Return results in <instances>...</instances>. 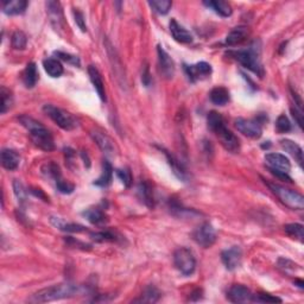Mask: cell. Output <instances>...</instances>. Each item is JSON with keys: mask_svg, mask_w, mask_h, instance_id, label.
I'll return each instance as SVG.
<instances>
[{"mask_svg": "<svg viewBox=\"0 0 304 304\" xmlns=\"http://www.w3.org/2000/svg\"><path fill=\"white\" fill-rule=\"evenodd\" d=\"M276 129L279 133H286L291 130V124L285 114H281L278 117L276 121Z\"/></svg>", "mask_w": 304, "mask_h": 304, "instance_id": "39", "label": "cell"}, {"mask_svg": "<svg viewBox=\"0 0 304 304\" xmlns=\"http://www.w3.org/2000/svg\"><path fill=\"white\" fill-rule=\"evenodd\" d=\"M19 162H21V158L15 150L4 149L2 151V164L6 170H16L18 168Z\"/></svg>", "mask_w": 304, "mask_h": 304, "instance_id": "21", "label": "cell"}, {"mask_svg": "<svg viewBox=\"0 0 304 304\" xmlns=\"http://www.w3.org/2000/svg\"><path fill=\"white\" fill-rule=\"evenodd\" d=\"M272 193L279 198L280 202L285 204L286 207L291 208V209H298L302 210L304 208V197L299 193H297L295 190L287 189L285 187H281L279 184L276 183H270L266 182Z\"/></svg>", "mask_w": 304, "mask_h": 304, "instance_id": "6", "label": "cell"}, {"mask_svg": "<svg viewBox=\"0 0 304 304\" xmlns=\"http://www.w3.org/2000/svg\"><path fill=\"white\" fill-rule=\"evenodd\" d=\"M14 189H15V194H16V196H17L18 200L21 201L22 203H24L25 200H27V191H25L23 184H22L19 181H15Z\"/></svg>", "mask_w": 304, "mask_h": 304, "instance_id": "42", "label": "cell"}, {"mask_svg": "<svg viewBox=\"0 0 304 304\" xmlns=\"http://www.w3.org/2000/svg\"><path fill=\"white\" fill-rule=\"evenodd\" d=\"M169 27H170V33L172 37L175 38V41L183 44H189L193 42V35H191L187 29H184L182 25L178 24L177 22H176V19H171Z\"/></svg>", "mask_w": 304, "mask_h": 304, "instance_id": "16", "label": "cell"}, {"mask_svg": "<svg viewBox=\"0 0 304 304\" xmlns=\"http://www.w3.org/2000/svg\"><path fill=\"white\" fill-rule=\"evenodd\" d=\"M74 16H75V22L78 23L80 29H81L83 33H85V31L87 30V28H86V25H85V19H83V15L80 11H74Z\"/></svg>", "mask_w": 304, "mask_h": 304, "instance_id": "44", "label": "cell"}, {"mask_svg": "<svg viewBox=\"0 0 304 304\" xmlns=\"http://www.w3.org/2000/svg\"><path fill=\"white\" fill-rule=\"evenodd\" d=\"M112 176H113V168H112L110 162L104 161V164H102V172H101L100 177H99L98 180L94 182V184L98 185V187H107V185H110V183H111Z\"/></svg>", "mask_w": 304, "mask_h": 304, "instance_id": "28", "label": "cell"}, {"mask_svg": "<svg viewBox=\"0 0 304 304\" xmlns=\"http://www.w3.org/2000/svg\"><path fill=\"white\" fill-rule=\"evenodd\" d=\"M0 97H2V113L5 114L11 108L12 104H14V98H12L11 91L6 87H2Z\"/></svg>", "mask_w": 304, "mask_h": 304, "instance_id": "35", "label": "cell"}, {"mask_svg": "<svg viewBox=\"0 0 304 304\" xmlns=\"http://www.w3.org/2000/svg\"><path fill=\"white\" fill-rule=\"evenodd\" d=\"M235 127L240 133L252 139L260 138L263 134V129H261L260 121L257 119H244L239 118L235 120Z\"/></svg>", "mask_w": 304, "mask_h": 304, "instance_id": "9", "label": "cell"}, {"mask_svg": "<svg viewBox=\"0 0 304 304\" xmlns=\"http://www.w3.org/2000/svg\"><path fill=\"white\" fill-rule=\"evenodd\" d=\"M184 70L190 81L196 82L198 80H204L210 76L212 66L207 62H198L193 66H184Z\"/></svg>", "mask_w": 304, "mask_h": 304, "instance_id": "10", "label": "cell"}, {"mask_svg": "<svg viewBox=\"0 0 304 304\" xmlns=\"http://www.w3.org/2000/svg\"><path fill=\"white\" fill-rule=\"evenodd\" d=\"M50 222L53 223L56 228H59L63 232H68V233H81L85 232L86 227L82 225H78V223H68L66 222L65 220L60 219V217L56 216H51L50 217Z\"/></svg>", "mask_w": 304, "mask_h": 304, "instance_id": "23", "label": "cell"}, {"mask_svg": "<svg viewBox=\"0 0 304 304\" xmlns=\"http://www.w3.org/2000/svg\"><path fill=\"white\" fill-rule=\"evenodd\" d=\"M138 193L140 195V198L143 200V202L146 204L148 207H153V193L151 185L146 182L139 184L138 187Z\"/></svg>", "mask_w": 304, "mask_h": 304, "instance_id": "30", "label": "cell"}, {"mask_svg": "<svg viewBox=\"0 0 304 304\" xmlns=\"http://www.w3.org/2000/svg\"><path fill=\"white\" fill-rule=\"evenodd\" d=\"M117 175L118 177L120 178V181L123 182L125 187H131V184H132V175H131V171L129 169H118Z\"/></svg>", "mask_w": 304, "mask_h": 304, "instance_id": "40", "label": "cell"}, {"mask_svg": "<svg viewBox=\"0 0 304 304\" xmlns=\"http://www.w3.org/2000/svg\"><path fill=\"white\" fill-rule=\"evenodd\" d=\"M55 55L59 57V59L66 61V62L68 63H72V65L74 66H80V60L78 56H74V55H69V54H66V53H61V51H56Z\"/></svg>", "mask_w": 304, "mask_h": 304, "instance_id": "43", "label": "cell"}, {"mask_svg": "<svg viewBox=\"0 0 304 304\" xmlns=\"http://www.w3.org/2000/svg\"><path fill=\"white\" fill-rule=\"evenodd\" d=\"M165 155H166V157H168L169 164L172 166L174 174L177 176L180 180H185V175H187V172H185V169L183 168V165H182L174 156H171L170 153H168V151H165Z\"/></svg>", "mask_w": 304, "mask_h": 304, "instance_id": "33", "label": "cell"}, {"mask_svg": "<svg viewBox=\"0 0 304 304\" xmlns=\"http://www.w3.org/2000/svg\"><path fill=\"white\" fill-rule=\"evenodd\" d=\"M159 296H161V293H159V291L156 289L155 286H149L146 287L145 290H144L143 295L140 298H138L136 300V302H143V303H155L157 300L159 299Z\"/></svg>", "mask_w": 304, "mask_h": 304, "instance_id": "32", "label": "cell"}, {"mask_svg": "<svg viewBox=\"0 0 304 304\" xmlns=\"http://www.w3.org/2000/svg\"><path fill=\"white\" fill-rule=\"evenodd\" d=\"M43 67L46 72L51 78H60L63 74V66L59 60L56 59H47L43 61Z\"/></svg>", "mask_w": 304, "mask_h": 304, "instance_id": "25", "label": "cell"}, {"mask_svg": "<svg viewBox=\"0 0 304 304\" xmlns=\"http://www.w3.org/2000/svg\"><path fill=\"white\" fill-rule=\"evenodd\" d=\"M91 136H92L93 140L98 144V146L102 150V151L106 152V153L114 152L115 146H114L113 140H112L106 133L102 132V131L94 130V131H92Z\"/></svg>", "mask_w": 304, "mask_h": 304, "instance_id": "18", "label": "cell"}, {"mask_svg": "<svg viewBox=\"0 0 304 304\" xmlns=\"http://www.w3.org/2000/svg\"><path fill=\"white\" fill-rule=\"evenodd\" d=\"M27 8V0H4V2H3V12L9 16H17L24 14Z\"/></svg>", "mask_w": 304, "mask_h": 304, "instance_id": "19", "label": "cell"}, {"mask_svg": "<svg viewBox=\"0 0 304 304\" xmlns=\"http://www.w3.org/2000/svg\"><path fill=\"white\" fill-rule=\"evenodd\" d=\"M228 55L238 61L240 65L244 66L245 68L260 76V78L264 75L263 66H261L260 60H259V51H257L254 47L249 48L247 50L229 51Z\"/></svg>", "mask_w": 304, "mask_h": 304, "instance_id": "5", "label": "cell"}, {"mask_svg": "<svg viewBox=\"0 0 304 304\" xmlns=\"http://www.w3.org/2000/svg\"><path fill=\"white\" fill-rule=\"evenodd\" d=\"M19 121L28 130L30 134L31 140L35 145L40 148L43 151L50 152L55 149V143H54L53 134L47 129L44 125H42L40 121L35 120L34 118L28 117V115H22L19 117Z\"/></svg>", "mask_w": 304, "mask_h": 304, "instance_id": "2", "label": "cell"}, {"mask_svg": "<svg viewBox=\"0 0 304 304\" xmlns=\"http://www.w3.org/2000/svg\"><path fill=\"white\" fill-rule=\"evenodd\" d=\"M221 259L222 263L225 264V266L228 268L229 271L235 270L240 266L241 264V259H242V251L239 246H233L228 249H225V251L221 253Z\"/></svg>", "mask_w": 304, "mask_h": 304, "instance_id": "12", "label": "cell"}, {"mask_svg": "<svg viewBox=\"0 0 304 304\" xmlns=\"http://www.w3.org/2000/svg\"><path fill=\"white\" fill-rule=\"evenodd\" d=\"M92 239L97 242H107V241H117V235L110 230H105V232L93 233Z\"/></svg>", "mask_w": 304, "mask_h": 304, "instance_id": "37", "label": "cell"}, {"mask_svg": "<svg viewBox=\"0 0 304 304\" xmlns=\"http://www.w3.org/2000/svg\"><path fill=\"white\" fill-rule=\"evenodd\" d=\"M56 185H57V189H59L61 193H63V194H70V193H73L75 189L74 185L70 184L69 182L62 180L61 177L59 178V180H56Z\"/></svg>", "mask_w": 304, "mask_h": 304, "instance_id": "41", "label": "cell"}, {"mask_svg": "<svg viewBox=\"0 0 304 304\" xmlns=\"http://www.w3.org/2000/svg\"><path fill=\"white\" fill-rule=\"evenodd\" d=\"M38 80V73H37V67L34 62L29 63L25 68L23 73V82L25 87L33 88L36 86Z\"/></svg>", "mask_w": 304, "mask_h": 304, "instance_id": "26", "label": "cell"}, {"mask_svg": "<svg viewBox=\"0 0 304 304\" xmlns=\"http://www.w3.org/2000/svg\"><path fill=\"white\" fill-rule=\"evenodd\" d=\"M142 81L144 85L148 87V86L150 85V81H151V78H150V74H149V68L148 67H145V70L143 72V76H142Z\"/></svg>", "mask_w": 304, "mask_h": 304, "instance_id": "46", "label": "cell"}, {"mask_svg": "<svg viewBox=\"0 0 304 304\" xmlns=\"http://www.w3.org/2000/svg\"><path fill=\"white\" fill-rule=\"evenodd\" d=\"M193 239L197 245L204 248L212 247L215 244L217 235L214 227L209 222H204L200 227H197L193 233Z\"/></svg>", "mask_w": 304, "mask_h": 304, "instance_id": "8", "label": "cell"}, {"mask_svg": "<svg viewBox=\"0 0 304 304\" xmlns=\"http://www.w3.org/2000/svg\"><path fill=\"white\" fill-rule=\"evenodd\" d=\"M43 111L62 130L73 131L76 127H79L78 118L72 113H69V112L62 110V108L54 106V105H46L43 107Z\"/></svg>", "mask_w": 304, "mask_h": 304, "instance_id": "4", "label": "cell"}, {"mask_svg": "<svg viewBox=\"0 0 304 304\" xmlns=\"http://www.w3.org/2000/svg\"><path fill=\"white\" fill-rule=\"evenodd\" d=\"M210 101L217 106H225L229 101V92L225 87H215L209 94Z\"/></svg>", "mask_w": 304, "mask_h": 304, "instance_id": "24", "label": "cell"}, {"mask_svg": "<svg viewBox=\"0 0 304 304\" xmlns=\"http://www.w3.org/2000/svg\"><path fill=\"white\" fill-rule=\"evenodd\" d=\"M252 302L257 303H280L281 299L276 296L268 295V293H258L252 296Z\"/></svg>", "mask_w": 304, "mask_h": 304, "instance_id": "38", "label": "cell"}, {"mask_svg": "<svg viewBox=\"0 0 304 304\" xmlns=\"http://www.w3.org/2000/svg\"><path fill=\"white\" fill-rule=\"evenodd\" d=\"M82 292V289L79 285H74L70 283L56 284V285L46 287L37 291L33 296L29 298V302L31 303H47L53 302V300L69 298L74 297Z\"/></svg>", "mask_w": 304, "mask_h": 304, "instance_id": "3", "label": "cell"}, {"mask_svg": "<svg viewBox=\"0 0 304 304\" xmlns=\"http://www.w3.org/2000/svg\"><path fill=\"white\" fill-rule=\"evenodd\" d=\"M88 74L89 78H91V81L94 86L95 91H97L99 98L101 99V101H106V92H105V85L104 81H102V78L99 73V70L95 68L94 66H89L88 67Z\"/></svg>", "mask_w": 304, "mask_h": 304, "instance_id": "20", "label": "cell"}, {"mask_svg": "<svg viewBox=\"0 0 304 304\" xmlns=\"http://www.w3.org/2000/svg\"><path fill=\"white\" fill-rule=\"evenodd\" d=\"M47 11L49 14L50 21L54 27L57 29H62L65 25V17H63V11L59 2H48Z\"/></svg>", "mask_w": 304, "mask_h": 304, "instance_id": "15", "label": "cell"}, {"mask_svg": "<svg viewBox=\"0 0 304 304\" xmlns=\"http://www.w3.org/2000/svg\"><path fill=\"white\" fill-rule=\"evenodd\" d=\"M11 43H12V47H14L15 49H17V50L25 49V48H27V44H28L27 35H25L23 31H16V33H14V35H12V37H11Z\"/></svg>", "mask_w": 304, "mask_h": 304, "instance_id": "34", "label": "cell"}, {"mask_svg": "<svg viewBox=\"0 0 304 304\" xmlns=\"http://www.w3.org/2000/svg\"><path fill=\"white\" fill-rule=\"evenodd\" d=\"M249 36V29L247 27H236L233 29L226 37V44L229 47L238 46L245 42Z\"/></svg>", "mask_w": 304, "mask_h": 304, "instance_id": "17", "label": "cell"}, {"mask_svg": "<svg viewBox=\"0 0 304 304\" xmlns=\"http://www.w3.org/2000/svg\"><path fill=\"white\" fill-rule=\"evenodd\" d=\"M83 215L93 225H100V223L106 221V214L102 212L100 208H92V209L86 210Z\"/></svg>", "mask_w": 304, "mask_h": 304, "instance_id": "29", "label": "cell"}, {"mask_svg": "<svg viewBox=\"0 0 304 304\" xmlns=\"http://www.w3.org/2000/svg\"><path fill=\"white\" fill-rule=\"evenodd\" d=\"M174 264L176 268L184 276H190L196 268V259L194 253L187 247L176 249L174 253Z\"/></svg>", "mask_w": 304, "mask_h": 304, "instance_id": "7", "label": "cell"}, {"mask_svg": "<svg viewBox=\"0 0 304 304\" xmlns=\"http://www.w3.org/2000/svg\"><path fill=\"white\" fill-rule=\"evenodd\" d=\"M280 146L284 151L289 152L296 159L299 166H303V150L298 144L290 139H283L280 140Z\"/></svg>", "mask_w": 304, "mask_h": 304, "instance_id": "22", "label": "cell"}, {"mask_svg": "<svg viewBox=\"0 0 304 304\" xmlns=\"http://www.w3.org/2000/svg\"><path fill=\"white\" fill-rule=\"evenodd\" d=\"M284 230L289 236L292 239H297L298 241L303 242L304 238V228L303 225L300 223H289V225L284 226Z\"/></svg>", "mask_w": 304, "mask_h": 304, "instance_id": "31", "label": "cell"}, {"mask_svg": "<svg viewBox=\"0 0 304 304\" xmlns=\"http://www.w3.org/2000/svg\"><path fill=\"white\" fill-rule=\"evenodd\" d=\"M149 5L159 15H166L170 11L172 3L170 0H152V2H149Z\"/></svg>", "mask_w": 304, "mask_h": 304, "instance_id": "36", "label": "cell"}, {"mask_svg": "<svg viewBox=\"0 0 304 304\" xmlns=\"http://www.w3.org/2000/svg\"><path fill=\"white\" fill-rule=\"evenodd\" d=\"M158 62H159V69H161L162 75L164 76L165 79L170 80L172 79V76L175 74V63L174 61L170 56H169V54L166 53V51L163 49V48L159 46L158 49Z\"/></svg>", "mask_w": 304, "mask_h": 304, "instance_id": "13", "label": "cell"}, {"mask_svg": "<svg viewBox=\"0 0 304 304\" xmlns=\"http://www.w3.org/2000/svg\"><path fill=\"white\" fill-rule=\"evenodd\" d=\"M208 127L216 134L217 138L221 142V145L227 151L236 153L240 150V142L238 137L232 131L226 127L225 119L222 115L215 111H212L207 117Z\"/></svg>", "mask_w": 304, "mask_h": 304, "instance_id": "1", "label": "cell"}, {"mask_svg": "<svg viewBox=\"0 0 304 304\" xmlns=\"http://www.w3.org/2000/svg\"><path fill=\"white\" fill-rule=\"evenodd\" d=\"M265 161H266V164L270 166L271 170L273 171L287 174L291 170V163L289 158L281 155V153H267L265 156Z\"/></svg>", "mask_w": 304, "mask_h": 304, "instance_id": "11", "label": "cell"}, {"mask_svg": "<svg viewBox=\"0 0 304 304\" xmlns=\"http://www.w3.org/2000/svg\"><path fill=\"white\" fill-rule=\"evenodd\" d=\"M252 292L241 284H235L227 292V298L232 303H246L252 300Z\"/></svg>", "mask_w": 304, "mask_h": 304, "instance_id": "14", "label": "cell"}, {"mask_svg": "<svg viewBox=\"0 0 304 304\" xmlns=\"http://www.w3.org/2000/svg\"><path fill=\"white\" fill-rule=\"evenodd\" d=\"M203 4L206 5L207 8L212 9L215 14L220 15L221 17H229L233 12L230 5L226 2H204Z\"/></svg>", "mask_w": 304, "mask_h": 304, "instance_id": "27", "label": "cell"}, {"mask_svg": "<svg viewBox=\"0 0 304 304\" xmlns=\"http://www.w3.org/2000/svg\"><path fill=\"white\" fill-rule=\"evenodd\" d=\"M291 112H292L293 118H295V119H296L297 124H298V126H299V127H302V126H303V114H302V110H300V108H295V110H293V108H291Z\"/></svg>", "mask_w": 304, "mask_h": 304, "instance_id": "45", "label": "cell"}]
</instances>
